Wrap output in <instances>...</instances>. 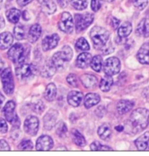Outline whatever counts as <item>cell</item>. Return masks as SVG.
Instances as JSON below:
<instances>
[{"label": "cell", "mask_w": 149, "mask_h": 156, "mask_svg": "<svg viewBox=\"0 0 149 156\" xmlns=\"http://www.w3.org/2000/svg\"><path fill=\"white\" fill-rule=\"evenodd\" d=\"M34 145L32 142L29 140H24L18 145L19 150H31L33 149Z\"/></svg>", "instance_id": "39"}, {"label": "cell", "mask_w": 149, "mask_h": 156, "mask_svg": "<svg viewBox=\"0 0 149 156\" xmlns=\"http://www.w3.org/2000/svg\"><path fill=\"white\" fill-rule=\"evenodd\" d=\"M8 58L15 64H23L25 60V51L22 44H15L7 52Z\"/></svg>", "instance_id": "4"}, {"label": "cell", "mask_w": 149, "mask_h": 156, "mask_svg": "<svg viewBox=\"0 0 149 156\" xmlns=\"http://www.w3.org/2000/svg\"><path fill=\"white\" fill-rule=\"evenodd\" d=\"M71 136L73 142L79 147H84L87 144L85 138L84 137L83 135L76 129H72Z\"/></svg>", "instance_id": "28"}, {"label": "cell", "mask_w": 149, "mask_h": 156, "mask_svg": "<svg viewBox=\"0 0 149 156\" xmlns=\"http://www.w3.org/2000/svg\"><path fill=\"white\" fill-rule=\"evenodd\" d=\"M148 149H149V144H148Z\"/></svg>", "instance_id": "54"}, {"label": "cell", "mask_w": 149, "mask_h": 156, "mask_svg": "<svg viewBox=\"0 0 149 156\" xmlns=\"http://www.w3.org/2000/svg\"><path fill=\"white\" fill-rule=\"evenodd\" d=\"M68 132L67 126L66 124L63 121H60L56 126V134L58 135L60 137H64L66 136V133Z\"/></svg>", "instance_id": "35"}, {"label": "cell", "mask_w": 149, "mask_h": 156, "mask_svg": "<svg viewBox=\"0 0 149 156\" xmlns=\"http://www.w3.org/2000/svg\"><path fill=\"white\" fill-rule=\"evenodd\" d=\"M149 124V110L146 108L135 110L127 121V131L130 134H136L144 130Z\"/></svg>", "instance_id": "1"}, {"label": "cell", "mask_w": 149, "mask_h": 156, "mask_svg": "<svg viewBox=\"0 0 149 156\" xmlns=\"http://www.w3.org/2000/svg\"><path fill=\"white\" fill-rule=\"evenodd\" d=\"M121 68V63L120 60L116 57H111V58L107 59L104 63V72L106 75L114 76L117 74L119 72Z\"/></svg>", "instance_id": "8"}, {"label": "cell", "mask_w": 149, "mask_h": 156, "mask_svg": "<svg viewBox=\"0 0 149 156\" xmlns=\"http://www.w3.org/2000/svg\"><path fill=\"white\" fill-rule=\"evenodd\" d=\"M81 82L85 88H94L97 86V79L95 76L91 74H84L80 77Z\"/></svg>", "instance_id": "19"}, {"label": "cell", "mask_w": 149, "mask_h": 156, "mask_svg": "<svg viewBox=\"0 0 149 156\" xmlns=\"http://www.w3.org/2000/svg\"><path fill=\"white\" fill-rule=\"evenodd\" d=\"M59 39H60V38H59L58 34H56L46 37L42 41L43 50L48 51L52 49H54L58 45Z\"/></svg>", "instance_id": "14"}, {"label": "cell", "mask_w": 149, "mask_h": 156, "mask_svg": "<svg viewBox=\"0 0 149 156\" xmlns=\"http://www.w3.org/2000/svg\"><path fill=\"white\" fill-rule=\"evenodd\" d=\"M132 30H133V27H132L130 23L125 22L120 26L118 30V34H119V37L126 38L131 34Z\"/></svg>", "instance_id": "29"}, {"label": "cell", "mask_w": 149, "mask_h": 156, "mask_svg": "<svg viewBox=\"0 0 149 156\" xmlns=\"http://www.w3.org/2000/svg\"><path fill=\"white\" fill-rule=\"evenodd\" d=\"M138 61L142 64L149 65V44H145L139 49L137 54Z\"/></svg>", "instance_id": "17"}, {"label": "cell", "mask_w": 149, "mask_h": 156, "mask_svg": "<svg viewBox=\"0 0 149 156\" xmlns=\"http://www.w3.org/2000/svg\"><path fill=\"white\" fill-rule=\"evenodd\" d=\"M100 101V95L95 93H89L85 98V106L87 108H90Z\"/></svg>", "instance_id": "24"}, {"label": "cell", "mask_w": 149, "mask_h": 156, "mask_svg": "<svg viewBox=\"0 0 149 156\" xmlns=\"http://www.w3.org/2000/svg\"><path fill=\"white\" fill-rule=\"evenodd\" d=\"M45 110V105L41 100H38L33 105V110L35 113L38 114H41Z\"/></svg>", "instance_id": "40"}, {"label": "cell", "mask_w": 149, "mask_h": 156, "mask_svg": "<svg viewBox=\"0 0 149 156\" xmlns=\"http://www.w3.org/2000/svg\"><path fill=\"white\" fill-rule=\"evenodd\" d=\"M7 18L9 22L13 23H17L19 21L20 17V11L18 9L13 8L7 12Z\"/></svg>", "instance_id": "31"}, {"label": "cell", "mask_w": 149, "mask_h": 156, "mask_svg": "<svg viewBox=\"0 0 149 156\" xmlns=\"http://www.w3.org/2000/svg\"><path fill=\"white\" fill-rule=\"evenodd\" d=\"M1 79L2 82L4 92L7 94H12L14 92L15 84L10 68H6L2 71Z\"/></svg>", "instance_id": "5"}, {"label": "cell", "mask_w": 149, "mask_h": 156, "mask_svg": "<svg viewBox=\"0 0 149 156\" xmlns=\"http://www.w3.org/2000/svg\"><path fill=\"white\" fill-rule=\"evenodd\" d=\"M58 113L55 110H49L44 117V126L47 130H51L56 124Z\"/></svg>", "instance_id": "12"}, {"label": "cell", "mask_w": 149, "mask_h": 156, "mask_svg": "<svg viewBox=\"0 0 149 156\" xmlns=\"http://www.w3.org/2000/svg\"><path fill=\"white\" fill-rule=\"evenodd\" d=\"M58 3L61 7H66L68 5V1L67 0H58Z\"/></svg>", "instance_id": "48"}, {"label": "cell", "mask_w": 149, "mask_h": 156, "mask_svg": "<svg viewBox=\"0 0 149 156\" xmlns=\"http://www.w3.org/2000/svg\"><path fill=\"white\" fill-rule=\"evenodd\" d=\"M15 103L13 101L7 102L3 108V112L6 119L15 127H19L20 124V120L15 113Z\"/></svg>", "instance_id": "6"}, {"label": "cell", "mask_w": 149, "mask_h": 156, "mask_svg": "<svg viewBox=\"0 0 149 156\" xmlns=\"http://www.w3.org/2000/svg\"><path fill=\"white\" fill-rule=\"evenodd\" d=\"M124 126H122V125H118L117 126H116L115 127V129L116 131H118V132H122V131L124 130Z\"/></svg>", "instance_id": "50"}, {"label": "cell", "mask_w": 149, "mask_h": 156, "mask_svg": "<svg viewBox=\"0 0 149 156\" xmlns=\"http://www.w3.org/2000/svg\"><path fill=\"white\" fill-rule=\"evenodd\" d=\"M71 3L77 10H83L87 7L88 0H71Z\"/></svg>", "instance_id": "34"}, {"label": "cell", "mask_w": 149, "mask_h": 156, "mask_svg": "<svg viewBox=\"0 0 149 156\" xmlns=\"http://www.w3.org/2000/svg\"><path fill=\"white\" fill-rule=\"evenodd\" d=\"M73 56V51L68 46L63 47L62 51L58 52L53 55L52 58V63L57 70L64 69L66 67V63L71 60Z\"/></svg>", "instance_id": "3"}, {"label": "cell", "mask_w": 149, "mask_h": 156, "mask_svg": "<svg viewBox=\"0 0 149 156\" xmlns=\"http://www.w3.org/2000/svg\"><path fill=\"white\" fill-rule=\"evenodd\" d=\"M34 68L32 66L28 64H21L15 69V73L19 79H26L33 75Z\"/></svg>", "instance_id": "13"}, {"label": "cell", "mask_w": 149, "mask_h": 156, "mask_svg": "<svg viewBox=\"0 0 149 156\" xmlns=\"http://www.w3.org/2000/svg\"><path fill=\"white\" fill-rule=\"evenodd\" d=\"M111 126L107 123L101 125L97 130V134L99 135L100 138L103 140H108L111 136Z\"/></svg>", "instance_id": "27"}, {"label": "cell", "mask_w": 149, "mask_h": 156, "mask_svg": "<svg viewBox=\"0 0 149 156\" xmlns=\"http://www.w3.org/2000/svg\"><path fill=\"white\" fill-rule=\"evenodd\" d=\"M15 37L18 40H22L25 38V30L24 26L21 25H18L14 28Z\"/></svg>", "instance_id": "38"}, {"label": "cell", "mask_w": 149, "mask_h": 156, "mask_svg": "<svg viewBox=\"0 0 149 156\" xmlns=\"http://www.w3.org/2000/svg\"><path fill=\"white\" fill-rule=\"evenodd\" d=\"M58 27L62 31L66 34H71L74 31V22L71 15L69 12H65L61 16L58 23Z\"/></svg>", "instance_id": "9"}, {"label": "cell", "mask_w": 149, "mask_h": 156, "mask_svg": "<svg viewBox=\"0 0 149 156\" xmlns=\"http://www.w3.org/2000/svg\"><path fill=\"white\" fill-rule=\"evenodd\" d=\"M42 34V28L39 24H34L30 28L28 34V39L30 42L34 43L39 39Z\"/></svg>", "instance_id": "21"}, {"label": "cell", "mask_w": 149, "mask_h": 156, "mask_svg": "<svg viewBox=\"0 0 149 156\" xmlns=\"http://www.w3.org/2000/svg\"><path fill=\"white\" fill-rule=\"evenodd\" d=\"M4 26H5V20L2 17H0V30L3 28Z\"/></svg>", "instance_id": "51"}, {"label": "cell", "mask_w": 149, "mask_h": 156, "mask_svg": "<svg viewBox=\"0 0 149 156\" xmlns=\"http://www.w3.org/2000/svg\"><path fill=\"white\" fill-rule=\"evenodd\" d=\"M5 97H4L3 95L1 93H0V110H1L2 107V105L4 103V101H5Z\"/></svg>", "instance_id": "49"}, {"label": "cell", "mask_w": 149, "mask_h": 156, "mask_svg": "<svg viewBox=\"0 0 149 156\" xmlns=\"http://www.w3.org/2000/svg\"><path fill=\"white\" fill-rule=\"evenodd\" d=\"M39 119L37 117L30 115L26 118L24 122V130L31 136H35L39 130Z\"/></svg>", "instance_id": "10"}, {"label": "cell", "mask_w": 149, "mask_h": 156, "mask_svg": "<svg viewBox=\"0 0 149 156\" xmlns=\"http://www.w3.org/2000/svg\"><path fill=\"white\" fill-rule=\"evenodd\" d=\"M57 94V88L56 86L53 83H50L47 85V87H46L45 94H44V96H45V98L46 100L47 101L51 102L53 100H55V97H56Z\"/></svg>", "instance_id": "26"}, {"label": "cell", "mask_w": 149, "mask_h": 156, "mask_svg": "<svg viewBox=\"0 0 149 156\" xmlns=\"http://www.w3.org/2000/svg\"><path fill=\"white\" fill-rule=\"evenodd\" d=\"M3 67H4V62H3L2 59L1 57H0V71H2V70Z\"/></svg>", "instance_id": "52"}, {"label": "cell", "mask_w": 149, "mask_h": 156, "mask_svg": "<svg viewBox=\"0 0 149 156\" xmlns=\"http://www.w3.org/2000/svg\"><path fill=\"white\" fill-rule=\"evenodd\" d=\"M105 1H107V2H112V1H114V0H105Z\"/></svg>", "instance_id": "53"}, {"label": "cell", "mask_w": 149, "mask_h": 156, "mask_svg": "<svg viewBox=\"0 0 149 156\" xmlns=\"http://www.w3.org/2000/svg\"><path fill=\"white\" fill-rule=\"evenodd\" d=\"M7 129H8V126H7L5 120L3 119H0V131H1V132L5 134V133L7 132Z\"/></svg>", "instance_id": "44"}, {"label": "cell", "mask_w": 149, "mask_h": 156, "mask_svg": "<svg viewBox=\"0 0 149 156\" xmlns=\"http://www.w3.org/2000/svg\"><path fill=\"white\" fill-rule=\"evenodd\" d=\"M101 7L100 0H92L91 8L94 12H97L100 9Z\"/></svg>", "instance_id": "43"}, {"label": "cell", "mask_w": 149, "mask_h": 156, "mask_svg": "<svg viewBox=\"0 0 149 156\" xmlns=\"http://www.w3.org/2000/svg\"><path fill=\"white\" fill-rule=\"evenodd\" d=\"M94 20V16L90 13L75 15V26L77 32L84 31Z\"/></svg>", "instance_id": "7"}, {"label": "cell", "mask_w": 149, "mask_h": 156, "mask_svg": "<svg viewBox=\"0 0 149 156\" xmlns=\"http://www.w3.org/2000/svg\"><path fill=\"white\" fill-rule=\"evenodd\" d=\"M68 102L74 107H78L81 105L83 99V94L77 91H72L68 94Z\"/></svg>", "instance_id": "18"}, {"label": "cell", "mask_w": 149, "mask_h": 156, "mask_svg": "<svg viewBox=\"0 0 149 156\" xmlns=\"http://www.w3.org/2000/svg\"><path fill=\"white\" fill-rule=\"evenodd\" d=\"M10 147H9V144L5 140H0V151L2 150H9Z\"/></svg>", "instance_id": "45"}, {"label": "cell", "mask_w": 149, "mask_h": 156, "mask_svg": "<svg viewBox=\"0 0 149 156\" xmlns=\"http://www.w3.org/2000/svg\"><path fill=\"white\" fill-rule=\"evenodd\" d=\"M67 80V82L69 83L71 87H78V78L76 76V75L74 73H71L66 78Z\"/></svg>", "instance_id": "41"}, {"label": "cell", "mask_w": 149, "mask_h": 156, "mask_svg": "<svg viewBox=\"0 0 149 156\" xmlns=\"http://www.w3.org/2000/svg\"><path fill=\"white\" fill-rule=\"evenodd\" d=\"M32 1H33V0H17V3H18L20 6L24 7L27 5L28 4H29L30 2H31Z\"/></svg>", "instance_id": "47"}, {"label": "cell", "mask_w": 149, "mask_h": 156, "mask_svg": "<svg viewBox=\"0 0 149 156\" xmlns=\"http://www.w3.org/2000/svg\"><path fill=\"white\" fill-rule=\"evenodd\" d=\"M120 23V20H118L117 18H113L111 20V26L114 29H116L118 28V26H119Z\"/></svg>", "instance_id": "46"}, {"label": "cell", "mask_w": 149, "mask_h": 156, "mask_svg": "<svg viewBox=\"0 0 149 156\" xmlns=\"http://www.w3.org/2000/svg\"><path fill=\"white\" fill-rule=\"evenodd\" d=\"M40 5H42V9L47 14H53L56 10V5L52 0H38Z\"/></svg>", "instance_id": "25"}, {"label": "cell", "mask_w": 149, "mask_h": 156, "mask_svg": "<svg viewBox=\"0 0 149 156\" xmlns=\"http://www.w3.org/2000/svg\"><path fill=\"white\" fill-rule=\"evenodd\" d=\"M76 49L82 51H88L89 49V45L87 41L85 38H80L76 43Z\"/></svg>", "instance_id": "36"}, {"label": "cell", "mask_w": 149, "mask_h": 156, "mask_svg": "<svg viewBox=\"0 0 149 156\" xmlns=\"http://www.w3.org/2000/svg\"><path fill=\"white\" fill-rule=\"evenodd\" d=\"M90 66L95 71L100 72L103 67V58L100 55H96V56L93 57L92 59Z\"/></svg>", "instance_id": "32"}, {"label": "cell", "mask_w": 149, "mask_h": 156, "mask_svg": "<svg viewBox=\"0 0 149 156\" xmlns=\"http://www.w3.org/2000/svg\"><path fill=\"white\" fill-rule=\"evenodd\" d=\"M53 140L50 136L47 135H42L38 138L37 141V144H36V148L37 150H49L53 147Z\"/></svg>", "instance_id": "11"}, {"label": "cell", "mask_w": 149, "mask_h": 156, "mask_svg": "<svg viewBox=\"0 0 149 156\" xmlns=\"http://www.w3.org/2000/svg\"><path fill=\"white\" fill-rule=\"evenodd\" d=\"M92 55L89 53L83 52L80 54L76 59V66L79 68L85 69L90 65L92 61Z\"/></svg>", "instance_id": "15"}, {"label": "cell", "mask_w": 149, "mask_h": 156, "mask_svg": "<svg viewBox=\"0 0 149 156\" xmlns=\"http://www.w3.org/2000/svg\"><path fill=\"white\" fill-rule=\"evenodd\" d=\"M134 102L130 101V100H120L117 103L116 109H117L118 113L121 114V115H123V114H125L129 111H130L132 108L134 107Z\"/></svg>", "instance_id": "20"}, {"label": "cell", "mask_w": 149, "mask_h": 156, "mask_svg": "<svg viewBox=\"0 0 149 156\" xmlns=\"http://www.w3.org/2000/svg\"><path fill=\"white\" fill-rule=\"evenodd\" d=\"M136 34L145 38L149 37V19L143 18L139 23L136 28Z\"/></svg>", "instance_id": "16"}, {"label": "cell", "mask_w": 149, "mask_h": 156, "mask_svg": "<svg viewBox=\"0 0 149 156\" xmlns=\"http://www.w3.org/2000/svg\"><path fill=\"white\" fill-rule=\"evenodd\" d=\"M133 5L140 10H142L148 5V0H133Z\"/></svg>", "instance_id": "42"}, {"label": "cell", "mask_w": 149, "mask_h": 156, "mask_svg": "<svg viewBox=\"0 0 149 156\" xmlns=\"http://www.w3.org/2000/svg\"><path fill=\"white\" fill-rule=\"evenodd\" d=\"M90 148L92 150H94V151H110V150H113L110 147L102 145L98 142H95L92 143L90 144Z\"/></svg>", "instance_id": "37"}, {"label": "cell", "mask_w": 149, "mask_h": 156, "mask_svg": "<svg viewBox=\"0 0 149 156\" xmlns=\"http://www.w3.org/2000/svg\"><path fill=\"white\" fill-rule=\"evenodd\" d=\"M135 145L139 150H146L148 149L149 132H146L142 136L137 138L135 142Z\"/></svg>", "instance_id": "23"}, {"label": "cell", "mask_w": 149, "mask_h": 156, "mask_svg": "<svg viewBox=\"0 0 149 156\" xmlns=\"http://www.w3.org/2000/svg\"><path fill=\"white\" fill-rule=\"evenodd\" d=\"M113 79L111 76L106 75L101 79L100 83V89L103 92H108L110 90L113 84Z\"/></svg>", "instance_id": "30"}, {"label": "cell", "mask_w": 149, "mask_h": 156, "mask_svg": "<svg viewBox=\"0 0 149 156\" xmlns=\"http://www.w3.org/2000/svg\"><path fill=\"white\" fill-rule=\"evenodd\" d=\"M57 69L55 68V67L53 66V64L52 63V62L50 63L45 65V66L42 68V75L44 77H50L52 76L53 75H54L55 70Z\"/></svg>", "instance_id": "33"}, {"label": "cell", "mask_w": 149, "mask_h": 156, "mask_svg": "<svg viewBox=\"0 0 149 156\" xmlns=\"http://www.w3.org/2000/svg\"><path fill=\"white\" fill-rule=\"evenodd\" d=\"M90 37L94 46L97 49H104L109 43L110 34L104 28L100 26H95L90 31Z\"/></svg>", "instance_id": "2"}, {"label": "cell", "mask_w": 149, "mask_h": 156, "mask_svg": "<svg viewBox=\"0 0 149 156\" xmlns=\"http://www.w3.org/2000/svg\"><path fill=\"white\" fill-rule=\"evenodd\" d=\"M13 41V37L9 32H4L0 34V49H5L11 46Z\"/></svg>", "instance_id": "22"}]
</instances>
